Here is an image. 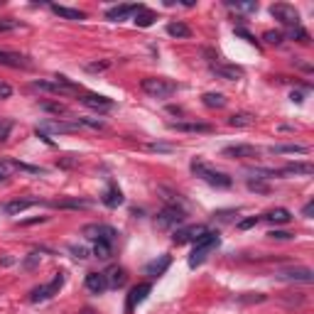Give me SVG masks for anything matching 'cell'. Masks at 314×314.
I'll return each mask as SVG.
<instances>
[{"instance_id": "cell-1", "label": "cell", "mask_w": 314, "mask_h": 314, "mask_svg": "<svg viewBox=\"0 0 314 314\" xmlns=\"http://www.w3.org/2000/svg\"><path fill=\"white\" fill-rule=\"evenodd\" d=\"M191 172H194L199 180L206 182V184L216 187V189H228V187L233 184V180H231L228 174L219 172V169H211L204 160H191Z\"/></svg>"}, {"instance_id": "cell-2", "label": "cell", "mask_w": 314, "mask_h": 314, "mask_svg": "<svg viewBox=\"0 0 314 314\" xmlns=\"http://www.w3.org/2000/svg\"><path fill=\"white\" fill-rule=\"evenodd\" d=\"M219 243H221L219 233H216V231H206V233L194 243V250H191V256H189V268L202 265L204 260H206V256L211 253L213 248H219Z\"/></svg>"}, {"instance_id": "cell-3", "label": "cell", "mask_w": 314, "mask_h": 314, "mask_svg": "<svg viewBox=\"0 0 314 314\" xmlns=\"http://www.w3.org/2000/svg\"><path fill=\"white\" fill-rule=\"evenodd\" d=\"M32 89L45 91V93H54V96H71V93H78V86L71 84L67 76H54V78H40L34 81Z\"/></svg>"}, {"instance_id": "cell-4", "label": "cell", "mask_w": 314, "mask_h": 314, "mask_svg": "<svg viewBox=\"0 0 314 314\" xmlns=\"http://www.w3.org/2000/svg\"><path fill=\"white\" fill-rule=\"evenodd\" d=\"M140 89L145 91L147 96H152V99H169L177 91V84L169 81V78H162V76H147V78H143Z\"/></svg>"}, {"instance_id": "cell-5", "label": "cell", "mask_w": 314, "mask_h": 314, "mask_svg": "<svg viewBox=\"0 0 314 314\" xmlns=\"http://www.w3.org/2000/svg\"><path fill=\"white\" fill-rule=\"evenodd\" d=\"M184 219H187V211H184L182 206L169 204V206H165V209L155 216V226L160 231H169V228H174V226L184 224Z\"/></svg>"}, {"instance_id": "cell-6", "label": "cell", "mask_w": 314, "mask_h": 314, "mask_svg": "<svg viewBox=\"0 0 314 314\" xmlns=\"http://www.w3.org/2000/svg\"><path fill=\"white\" fill-rule=\"evenodd\" d=\"M62 285H64V272H56L52 282H47V285H40V287H34V290L30 292V302L37 304V302H47V300H52L54 295H59Z\"/></svg>"}, {"instance_id": "cell-7", "label": "cell", "mask_w": 314, "mask_h": 314, "mask_svg": "<svg viewBox=\"0 0 314 314\" xmlns=\"http://www.w3.org/2000/svg\"><path fill=\"white\" fill-rule=\"evenodd\" d=\"M270 15H272L280 25H285V27H300V12L295 10L292 5H287V3H275V5H270Z\"/></svg>"}, {"instance_id": "cell-8", "label": "cell", "mask_w": 314, "mask_h": 314, "mask_svg": "<svg viewBox=\"0 0 314 314\" xmlns=\"http://www.w3.org/2000/svg\"><path fill=\"white\" fill-rule=\"evenodd\" d=\"M204 233H206V226H202V224L180 226V228L172 233V243H177V246H184V243H197Z\"/></svg>"}, {"instance_id": "cell-9", "label": "cell", "mask_w": 314, "mask_h": 314, "mask_svg": "<svg viewBox=\"0 0 314 314\" xmlns=\"http://www.w3.org/2000/svg\"><path fill=\"white\" fill-rule=\"evenodd\" d=\"M81 233L86 235L89 241H106V243H113L115 235H118V231L108 224H86L81 228Z\"/></svg>"}, {"instance_id": "cell-10", "label": "cell", "mask_w": 314, "mask_h": 314, "mask_svg": "<svg viewBox=\"0 0 314 314\" xmlns=\"http://www.w3.org/2000/svg\"><path fill=\"white\" fill-rule=\"evenodd\" d=\"M37 130H42V133H78L81 130V125L76 123V121H67V118H59V121H54V118H47V121H42L40 123V128Z\"/></svg>"}, {"instance_id": "cell-11", "label": "cell", "mask_w": 314, "mask_h": 314, "mask_svg": "<svg viewBox=\"0 0 314 314\" xmlns=\"http://www.w3.org/2000/svg\"><path fill=\"white\" fill-rule=\"evenodd\" d=\"M275 278L278 280H287V282H304V285H309V282H314V272L309 268H304V265H297V268L278 270Z\"/></svg>"}, {"instance_id": "cell-12", "label": "cell", "mask_w": 314, "mask_h": 314, "mask_svg": "<svg viewBox=\"0 0 314 314\" xmlns=\"http://www.w3.org/2000/svg\"><path fill=\"white\" fill-rule=\"evenodd\" d=\"M150 292H152V285H150V282H140V285H135L133 290H130V295H128V300H125V314L135 312V307L145 302Z\"/></svg>"}, {"instance_id": "cell-13", "label": "cell", "mask_w": 314, "mask_h": 314, "mask_svg": "<svg viewBox=\"0 0 314 314\" xmlns=\"http://www.w3.org/2000/svg\"><path fill=\"white\" fill-rule=\"evenodd\" d=\"M0 67L10 69H32V62L20 52H10V49H0Z\"/></svg>"}, {"instance_id": "cell-14", "label": "cell", "mask_w": 314, "mask_h": 314, "mask_svg": "<svg viewBox=\"0 0 314 314\" xmlns=\"http://www.w3.org/2000/svg\"><path fill=\"white\" fill-rule=\"evenodd\" d=\"M167 128L169 130H177V133H213V125L191 123V121H169Z\"/></svg>"}, {"instance_id": "cell-15", "label": "cell", "mask_w": 314, "mask_h": 314, "mask_svg": "<svg viewBox=\"0 0 314 314\" xmlns=\"http://www.w3.org/2000/svg\"><path fill=\"white\" fill-rule=\"evenodd\" d=\"M224 157H231V160H253V157L260 155V150L256 145H231L221 150Z\"/></svg>"}, {"instance_id": "cell-16", "label": "cell", "mask_w": 314, "mask_h": 314, "mask_svg": "<svg viewBox=\"0 0 314 314\" xmlns=\"http://www.w3.org/2000/svg\"><path fill=\"white\" fill-rule=\"evenodd\" d=\"M103 275H106V282H108V287H113V290L123 287L125 282H128V270L121 268V265H111V268L106 270Z\"/></svg>"}, {"instance_id": "cell-17", "label": "cell", "mask_w": 314, "mask_h": 314, "mask_svg": "<svg viewBox=\"0 0 314 314\" xmlns=\"http://www.w3.org/2000/svg\"><path fill=\"white\" fill-rule=\"evenodd\" d=\"M172 265V256H167V253H162V256H157L155 260H150L145 265V275H150V278H157V275H162L165 270Z\"/></svg>"}, {"instance_id": "cell-18", "label": "cell", "mask_w": 314, "mask_h": 314, "mask_svg": "<svg viewBox=\"0 0 314 314\" xmlns=\"http://www.w3.org/2000/svg\"><path fill=\"white\" fill-rule=\"evenodd\" d=\"M37 204H42L37 197H34V199H12V202H8L5 206H3V211L10 213V216H17V213L27 211V209H32V206H37Z\"/></svg>"}, {"instance_id": "cell-19", "label": "cell", "mask_w": 314, "mask_h": 314, "mask_svg": "<svg viewBox=\"0 0 314 314\" xmlns=\"http://www.w3.org/2000/svg\"><path fill=\"white\" fill-rule=\"evenodd\" d=\"M211 71L216 74L219 78H224V81H238V78L243 76V69L238 67H231V64H211Z\"/></svg>"}, {"instance_id": "cell-20", "label": "cell", "mask_w": 314, "mask_h": 314, "mask_svg": "<svg viewBox=\"0 0 314 314\" xmlns=\"http://www.w3.org/2000/svg\"><path fill=\"white\" fill-rule=\"evenodd\" d=\"M143 5H115V8H108L106 10V20H113V23H121L125 17H130L133 12H138Z\"/></svg>"}, {"instance_id": "cell-21", "label": "cell", "mask_w": 314, "mask_h": 314, "mask_svg": "<svg viewBox=\"0 0 314 314\" xmlns=\"http://www.w3.org/2000/svg\"><path fill=\"white\" fill-rule=\"evenodd\" d=\"M78 101L84 103V106H89V108H96V111H108V108H113V101H111V99H106V96H99V93H84Z\"/></svg>"}, {"instance_id": "cell-22", "label": "cell", "mask_w": 314, "mask_h": 314, "mask_svg": "<svg viewBox=\"0 0 314 314\" xmlns=\"http://www.w3.org/2000/svg\"><path fill=\"white\" fill-rule=\"evenodd\" d=\"M123 202H125L123 191L118 189L115 184H108V189L103 191V197H101V204H103V206H108V209H118V206H121Z\"/></svg>"}, {"instance_id": "cell-23", "label": "cell", "mask_w": 314, "mask_h": 314, "mask_svg": "<svg viewBox=\"0 0 314 314\" xmlns=\"http://www.w3.org/2000/svg\"><path fill=\"white\" fill-rule=\"evenodd\" d=\"M86 290H91L93 295H103V292L108 290L106 275H103V272H89V275H86Z\"/></svg>"}, {"instance_id": "cell-24", "label": "cell", "mask_w": 314, "mask_h": 314, "mask_svg": "<svg viewBox=\"0 0 314 314\" xmlns=\"http://www.w3.org/2000/svg\"><path fill=\"white\" fill-rule=\"evenodd\" d=\"M282 174H302V177H309V174H314V165H309V162H292V165H285V167L280 169V177Z\"/></svg>"}, {"instance_id": "cell-25", "label": "cell", "mask_w": 314, "mask_h": 314, "mask_svg": "<svg viewBox=\"0 0 314 314\" xmlns=\"http://www.w3.org/2000/svg\"><path fill=\"white\" fill-rule=\"evenodd\" d=\"M52 12L64 20H86V12L76 10V8H67V5H52Z\"/></svg>"}, {"instance_id": "cell-26", "label": "cell", "mask_w": 314, "mask_h": 314, "mask_svg": "<svg viewBox=\"0 0 314 314\" xmlns=\"http://www.w3.org/2000/svg\"><path fill=\"white\" fill-rule=\"evenodd\" d=\"M91 199H62V202H49V206H54V209H89L91 206Z\"/></svg>"}, {"instance_id": "cell-27", "label": "cell", "mask_w": 314, "mask_h": 314, "mask_svg": "<svg viewBox=\"0 0 314 314\" xmlns=\"http://www.w3.org/2000/svg\"><path fill=\"white\" fill-rule=\"evenodd\" d=\"M253 123H256V115H253V113H246V111L233 113V115L228 118V125H231V128H250Z\"/></svg>"}, {"instance_id": "cell-28", "label": "cell", "mask_w": 314, "mask_h": 314, "mask_svg": "<svg viewBox=\"0 0 314 314\" xmlns=\"http://www.w3.org/2000/svg\"><path fill=\"white\" fill-rule=\"evenodd\" d=\"M270 152L272 155H307L309 147L307 145H272Z\"/></svg>"}, {"instance_id": "cell-29", "label": "cell", "mask_w": 314, "mask_h": 314, "mask_svg": "<svg viewBox=\"0 0 314 314\" xmlns=\"http://www.w3.org/2000/svg\"><path fill=\"white\" fill-rule=\"evenodd\" d=\"M12 172H20V162L17 160H8V157H0V182L12 177Z\"/></svg>"}, {"instance_id": "cell-30", "label": "cell", "mask_w": 314, "mask_h": 314, "mask_svg": "<svg viewBox=\"0 0 314 314\" xmlns=\"http://www.w3.org/2000/svg\"><path fill=\"white\" fill-rule=\"evenodd\" d=\"M265 221H270V224L280 226V224H290L292 221V213L287 211V209H272V211L268 213V216H263Z\"/></svg>"}, {"instance_id": "cell-31", "label": "cell", "mask_w": 314, "mask_h": 314, "mask_svg": "<svg viewBox=\"0 0 314 314\" xmlns=\"http://www.w3.org/2000/svg\"><path fill=\"white\" fill-rule=\"evenodd\" d=\"M157 20V12H152V10H147L145 5L140 8V10L135 12V25L138 27H150V25L155 23Z\"/></svg>"}, {"instance_id": "cell-32", "label": "cell", "mask_w": 314, "mask_h": 314, "mask_svg": "<svg viewBox=\"0 0 314 314\" xmlns=\"http://www.w3.org/2000/svg\"><path fill=\"white\" fill-rule=\"evenodd\" d=\"M202 103L206 106V108H224L226 99H224V93H213V91H209V93H204L202 96Z\"/></svg>"}, {"instance_id": "cell-33", "label": "cell", "mask_w": 314, "mask_h": 314, "mask_svg": "<svg viewBox=\"0 0 314 314\" xmlns=\"http://www.w3.org/2000/svg\"><path fill=\"white\" fill-rule=\"evenodd\" d=\"M250 177L256 180H272V177H280V169H270V167H250L246 169Z\"/></svg>"}, {"instance_id": "cell-34", "label": "cell", "mask_w": 314, "mask_h": 314, "mask_svg": "<svg viewBox=\"0 0 314 314\" xmlns=\"http://www.w3.org/2000/svg\"><path fill=\"white\" fill-rule=\"evenodd\" d=\"M167 34H169V37H180V40H187V37H191V30L184 23H169L167 25Z\"/></svg>"}, {"instance_id": "cell-35", "label": "cell", "mask_w": 314, "mask_h": 314, "mask_svg": "<svg viewBox=\"0 0 314 314\" xmlns=\"http://www.w3.org/2000/svg\"><path fill=\"white\" fill-rule=\"evenodd\" d=\"M40 108L47 113H54V115H67L69 108L64 106V103H59V101H42L40 103Z\"/></svg>"}, {"instance_id": "cell-36", "label": "cell", "mask_w": 314, "mask_h": 314, "mask_svg": "<svg viewBox=\"0 0 314 314\" xmlns=\"http://www.w3.org/2000/svg\"><path fill=\"white\" fill-rule=\"evenodd\" d=\"M93 256L101 260H108L113 256V243H106V241H96V246H93Z\"/></svg>"}, {"instance_id": "cell-37", "label": "cell", "mask_w": 314, "mask_h": 314, "mask_svg": "<svg viewBox=\"0 0 314 314\" xmlns=\"http://www.w3.org/2000/svg\"><path fill=\"white\" fill-rule=\"evenodd\" d=\"M235 300H238L241 304H253V302L258 304V302H265L268 297H265L263 292H246V295H238Z\"/></svg>"}, {"instance_id": "cell-38", "label": "cell", "mask_w": 314, "mask_h": 314, "mask_svg": "<svg viewBox=\"0 0 314 314\" xmlns=\"http://www.w3.org/2000/svg\"><path fill=\"white\" fill-rule=\"evenodd\" d=\"M76 123L81 125V128L86 125V128H93V130H103V128H106V123L99 121V118H76Z\"/></svg>"}, {"instance_id": "cell-39", "label": "cell", "mask_w": 314, "mask_h": 314, "mask_svg": "<svg viewBox=\"0 0 314 314\" xmlns=\"http://www.w3.org/2000/svg\"><path fill=\"white\" fill-rule=\"evenodd\" d=\"M12 133V121L10 118H0V143H5Z\"/></svg>"}, {"instance_id": "cell-40", "label": "cell", "mask_w": 314, "mask_h": 314, "mask_svg": "<svg viewBox=\"0 0 314 314\" xmlns=\"http://www.w3.org/2000/svg\"><path fill=\"white\" fill-rule=\"evenodd\" d=\"M248 189L258 191V194H268L270 187H268V182H263V180H248Z\"/></svg>"}, {"instance_id": "cell-41", "label": "cell", "mask_w": 314, "mask_h": 314, "mask_svg": "<svg viewBox=\"0 0 314 314\" xmlns=\"http://www.w3.org/2000/svg\"><path fill=\"white\" fill-rule=\"evenodd\" d=\"M263 40H265L268 45H280L282 40H285V34L278 32V30H268V32L263 34Z\"/></svg>"}, {"instance_id": "cell-42", "label": "cell", "mask_w": 314, "mask_h": 314, "mask_svg": "<svg viewBox=\"0 0 314 314\" xmlns=\"http://www.w3.org/2000/svg\"><path fill=\"white\" fill-rule=\"evenodd\" d=\"M17 27H23L20 20H12V17H3L0 20V32H10V30H17Z\"/></svg>"}, {"instance_id": "cell-43", "label": "cell", "mask_w": 314, "mask_h": 314, "mask_svg": "<svg viewBox=\"0 0 314 314\" xmlns=\"http://www.w3.org/2000/svg\"><path fill=\"white\" fill-rule=\"evenodd\" d=\"M290 37H292V40H297V42H302V45H309V34L304 32L302 27H292Z\"/></svg>"}, {"instance_id": "cell-44", "label": "cell", "mask_w": 314, "mask_h": 314, "mask_svg": "<svg viewBox=\"0 0 314 314\" xmlns=\"http://www.w3.org/2000/svg\"><path fill=\"white\" fill-rule=\"evenodd\" d=\"M228 8H235V10H258V3H233V0H226Z\"/></svg>"}, {"instance_id": "cell-45", "label": "cell", "mask_w": 314, "mask_h": 314, "mask_svg": "<svg viewBox=\"0 0 314 314\" xmlns=\"http://www.w3.org/2000/svg\"><path fill=\"white\" fill-rule=\"evenodd\" d=\"M37 265H40V253L34 250V253H30V256L25 258L23 268H25V270H34V268H37Z\"/></svg>"}, {"instance_id": "cell-46", "label": "cell", "mask_w": 314, "mask_h": 314, "mask_svg": "<svg viewBox=\"0 0 314 314\" xmlns=\"http://www.w3.org/2000/svg\"><path fill=\"white\" fill-rule=\"evenodd\" d=\"M268 238H272V241H290V238H295V235L290 233V231H278V228H272L268 233Z\"/></svg>"}, {"instance_id": "cell-47", "label": "cell", "mask_w": 314, "mask_h": 314, "mask_svg": "<svg viewBox=\"0 0 314 314\" xmlns=\"http://www.w3.org/2000/svg\"><path fill=\"white\" fill-rule=\"evenodd\" d=\"M78 165V157L76 155H67V157H62V160H59V167H76Z\"/></svg>"}, {"instance_id": "cell-48", "label": "cell", "mask_w": 314, "mask_h": 314, "mask_svg": "<svg viewBox=\"0 0 314 314\" xmlns=\"http://www.w3.org/2000/svg\"><path fill=\"white\" fill-rule=\"evenodd\" d=\"M258 221H260V216H250V219H243V221L238 224V228H241V231H248V228L258 226Z\"/></svg>"}, {"instance_id": "cell-49", "label": "cell", "mask_w": 314, "mask_h": 314, "mask_svg": "<svg viewBox=\"0 0 314 314\" xmlns=\"http://www.w3.org/2000/svg\"><path fill=\"white\" fill-rule=\"evenodd\" d=\"M235 34H238V37H243V40H246L248 45H258V40H256L253 34L248 32V30H243V27H235Z\"/></svg>"}, {"instance_id": "cell-50", "label": "cell", "mask_w": 314, "mask_h": 314, "mask_svg": "<svg viewBox=\"0 0 314 314\" xmlns=\"http://www.w3.org/2000/svg\"><path fill=\"white\" fill-rule=\"evenodd\" d=\"M69 250L74 253V258H78V260H84V258H89V250L84 246H69Z\"/></svg>"}, {"instance_id": "cell-51", "label": "cell", "mask_w": 314, "mask_h": 314, "mask_svg": "<svg viewBox=\"0 0 314 314\" xmlns=\"http://www.w3.org/2000/svg\"><path fill=\"white\" fill-rule=\"evenodd\" d=\"M150 152H172L174 147L172 145H160V143H150V145H145Z\"/></svg>"}, {"instance_id": "cell-52", "label": "cell", "mask_w": 314, "mask_h": 314, "mask_svg": "<svg viewBox=\"0 0 314 314\" xmlns=\"http://www.w3.org/2000/svg\"><path fill=\"white\" fill-rule=\"evenodd\" d=\"M111 67V62H99V64H89V71H103V69H108Z\"/></svg>"}, {"instance_id": "cell-53", "label": "cell", "mask_w": 314, "mask_h": 314, "mask_svg": "<svg viewBox=\"0 0 314 314\" xmlns=\"http://www.w3.org/2000/svg\"><path fill=\"white\" fill-rule=\"evenodd\" d=\"M12 96V89L8 84H0V99H10Z\"/></svg>"}, {"instance_id": "cell-54", "label": "cell", "mask_w": 314, "mask_h": 314, "mask_svg": "<svg viewBox=\"0 0 314 314\" xmlns=\"http://www.w3.org/2000/svg\"><path fill=\"white\" fill-rule=\"evenodd\" d=\"M213 216H219V221H228L231 216H235V211H233V209H231V211H216Z\"/></svg>"}, {"instance_id": "cell-55", "label": "cell", "mask_w": 314, "mask_h": 314, "mask_svg": "<svg viewBox=\"0 0 314 314\" xmlns=\"http://www.w3.org/2000/svg\"><path fill=\"white\" fill-rule=\"evenodd\" d=\"M312 213H314V202L304 204V209H302V216H307V219H312Z\"/></svg>"}, {"instance_id": "cell-56", "label": "cell", "mask_w": 314, "mask_h": 314, "mask_svg": "<svg viewBox=\"0 0 314 314\" xmlns=\"http://www.w3.org/2000/svg\"><path fill=\"white\" fill-rule=\"evenodd\" d=\"M47 221V216H40V219H27V221H20V226H32V224H42Z\"/></svg>"}, {"instance_id": "cell-57", "label": "cell", "mask_w": 314, "mask_h": 314, "mask_svg": "<svg viewBox=\"0 0 314 314\" xmlns=\"http://www.w3.org/2000/svg\"><path fill=\"white\" fill-rule=\"evenodd\" d=\"M290 99H292L295 103H302V101H304V93H302V91H292Z\"/></svg>"}, {"instance_id": "cell-58", "label": "cell", "mask_w": 314, "mask_h": 314, "mask_svg": "<svg viewBox=\"0 0 314 314\" xmlns=\"http://www.w3.org/2000/svg\"><path fill=\"white\" fill-rule=\"evenodd\" d=\"M169 113H177V115H182L184 111H182V108H174V106H169Z\"/></svg>"}]
</instances>
